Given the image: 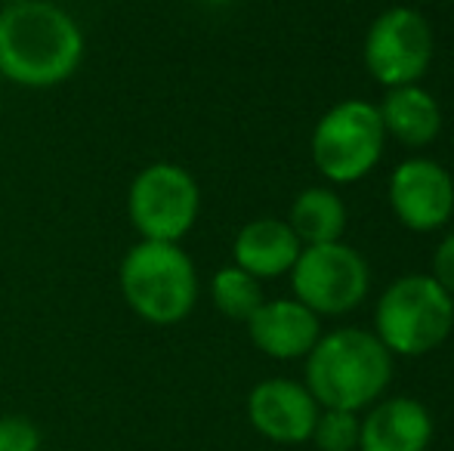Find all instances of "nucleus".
<instances>
[{
    "instance_id": "obj_14",
    "label": "nucleus",
    "mask_w": 454,
    "mask_h": 451,
    "mask_svg": "<svg viewBox=\"0 0 454 451\" xmlns=\"http://www.w3.org/2000/svg\"><path fill=\"white\" fill-rule=\"evenodd\" d=\"M377 105L387 136H393L405 149H427L442 133V109L427 87H389Z\"/></svg>"
},
{
    "instance_id": "obj_2",
    "label": "nucleus",
    "mask_w": 454,
    "mask_h": 451,
    "mask_svg": "<svg viewBox=\"0 0 454 451\" xmlns=\"http://www.w3.org/2000/svg\"><path fill=\"white\" fill-rule=\"evenodd\" d=\"M393 380V353L374 331L337 328L322 334L306 355V390L318 408L356 411L380 402Z\"/></svg>"
},
{
    "instance_id": "obj_3",
    "label": "nucleus",
    "mask_w": 454,
    "mask_h": 451,
    "mask_svg": "<svg viewBox=\"0 0 454 451\" xmlns=\"http://www.w3.org/2000/svg\"><path fill=\"white\" fill-rule=\"evenodd\" d=\"M118 288L133 315L155 328L180 325L201 294L195 260L183 245L139 238L121 257Z\"/></svg>"
},
{
    "instance_id": "obj_5",
    "label": "nucleus",
    "mask_w": 454,
    "mask_h": 451,
    "mask_svg": "<svg viewBox=\"0 0 454 451\" xmlns=\"http://www.w3.org/2000/svg\"><path fill=\"white\" fill-rule=\"evenodd\" d=\"M387 130L377 105L368 99H343L312 127L309 155L316 170L334 186H353L380 164Z\"/></svg>"
},
{
    "instance_id": "obj_10",
    "label": "nucleus",
    "mask_w": 454,
    "mask_h": 451,
    "mask_svg": "<svg viewBox=\"0 0 454 451\" xmlns=\"http://www.w3.org/2000/svg\"><path fill=\"white\" fill-rule=\"evenodd\" d=\"M318 402L306 384L287 377L260 380L247 396V417L260 436L281 446H300L312 439L318 421Z\"/></svg>"
},
{
    "instance_id": "obj_19",
    "label": "nucleus",
    "mask_w": 454,
    "mask_h": 451,
    "mask_svg": "<svg viewBox=\"0 0 454 451\" xmlns=\"http://www.w3.org/2000/svg\"><path fill=\"white\" fill-rule=\"evenodd\" d=\"M430 276L454 297V229L445 235L442 241H439L436 251H433V272Z\"/></svg>"
},
{
    "instance_id": "obj_1",
    "label": "nucleus",
    "mask_w": 454,
    "mask_h": 451,
    "mask_svg": "<svg viewBox=\"0 0 454 451\" xmlns=\"http://www.w3.org/2000/svg\"><path fill=\"white\" fill-rule=\"evenodd\" d=\"M87 53L81 25L50 0L0 10V78L25 90H50L78 74Z\"/></svg>"
},
{
    "instance_id": "obj_7",
    "label": "nucleus",
    "mask_w": 454,
    "mask_h": 451,
    "mask_svg": "<svg viewBox=\"0 0 454 451\" xmlns=\"http://www.w3.org/2000/svg\"><path fill=\"white\" fill-rule=\"evenodd\" d=\"M436 56V35L427 16L414 6H389L364 31L362 62L383 87L420 84Z\"/></svg>"
},
{
    "instance_id": "obj_12",
    "label": "nucleus",
    "mask_w": 454,
    "mask_h": 451,
    "mask_svg": "<svg viewBox=\"0 0 454 451\" xmlns=\"http://www.w3.org/2000/svg\"><path fill=\"white\" fill-rule=\"evenodd\" d=\"M300 251V238L287 220L278 217H257L239 229L232 241V263L254 276L257 282H272L294 269Z\"/></svg>"
},
{
    "instance_id": "obj_20",
    "label": "nucleus",
    "mask_w": 454,
    "mask_h": 451,
    "mask_svg": "<svg viewBox=\"0 0 454 451\" xmlns=\"http://www.w3.org/2000/svg\"><path fill=\"white\" fill-rule=\"evenodd\" d=\"M16 4H31V0H0V6H16Z\"/></svg>"
},
{
    "instance_id": "obj_8",
    "label": "nucleus",
    "mask_w": 454,
    "mask_h": 451,
    "mask_svg": "<svg viewBox=\"0 0 454 451\" xmlns=\"http://www.w3.org/2000/svg\"><path fill=\"white\" fill-rule=\"evenodd\" d=\"M291 276V291L303 307L322 315H347L359 309L371 291L368 260L347 241L306 245Z\"/></svg>"
},
{
    "instance_id": "obj_13",
    "label": "nucleus",
    "mask_w": 454,
    "mask_h": 451,
    "mask_svg": "<svg viewBox=\"0 0 454 451\" xmlns=\"http://www.w3.org/2000/svg\"><path fill=\"white\" fill-rule=\"evenodd\" d=\"M433 439V417L418 399L393 396L371 405L362 421V451H427Z\"/></svg>"
},
{
    "instance_id": "obj_16",
    "label": "nucleus",
    "mask_w": 454,
    "mask_h": 451,
    "mask_svg": "<svg viewBox=\"0 0 454 451\" xmlns=\"http://www.w3.org/2000/svg\"><path fill=\"white\" fill-rule=\"evenodd\" d=\"M210 300H214L216 313L226 315L232 322H247L257 307L266 300L263 297V282H257L254 276H247L245 269H239L235 263L220 266L210 278Z\"/></svg>"
},
{
    "instance_id": "obj_9",
    "label": "nucleus",
    "mask_w": 454,
    "mask_h": 451,
    "mask_svg": "<svg viewBox=\"0 0 454 451\" xmlns=\"http://www.w3.org/2000/svg\"><path fill=\"white\" fill-rule=\"evenodd\" d=\"M389 211L411 232H436L454 217V176L436 158L411 155L389 174Z\"/></svg>"
},
{
    "instance_id": "obj_18",
    "label": "nucleus",
    "mask_w": 454,
    "mask_h": 451,
    "mask_svg": "<svg viewBox=\"0 0 454 451\" xmlns=\"http://www.w3.org/2000/svg\"><path fill=\"white\" fill-rule=\"evenodd\" d=\"M41 430L22 415L0 417V451H41Z\"/></svg>"
},
{
    "instance_id": "obj_4",
    "label": "nucleus",
    "mask_w": 454,
    "mask_h": 451,
    "mask_svg": "<svg viewBox=\"0 0 454 451\" xmlns=\"http://www.w3.org/2000/svg\"><path fill=\"white\" fill-rule=\"evenodd\" d=\"M454 331V297L430 272L402 276L377 297L374 334L393 355L418 359Z\"/></svg>"
},
{
    "instance_id": "obj_21",
    "label": "nucleus",
    "mask_w": 454,
    "mask_h": 451,
    "mask_svg": "<svg viewBox=\"0 0 454 451\" xmlns=\"http://www.w3.org/2000/svg\"><path fill=\"white\" fill-rule=\"evenodd\" d=\"M204 4H210V6H226V4H232V0H204Z\"/></svg>"
},
{
    "instance_id": "obj_17",
    "label": "nucleus",
    "mask_w": 454,
    "mask_h": 451,
    "mask_svg": "<svg viewBox=\"0 0 454 451\" xmlns=\"http://www.w3.org/2000/svg\"><path fill=\"white\" fill-rule=\"evenodd\" d=\"M362 436V421L356 411L340 408H322L318 411L316 430H312V442L318 451H356Z\"/></svg>"
},
{
    "instance_id": "obj_6",
    "label": "nucleus",
    "mask_w": 454,
    "mask_h": 451,
    "mask_svg": "<svg viewBox=\"0 0 454 451\" xmlns=\"http://www.w3.org/2000/svg\"><path fill=\"white\" fill-rule=\"evenodd\" d=\"M201 214V186L174 161H152L130 180L127 189V217L145 241L180 245L195 229Z\"/></svg>"
},
{
    "instance_id": "obj_15",
    "label": "nucleus",
    "mask_w": 454,
    "mask_h": 451,
    "mask_svg": "<svg viewBox=\"0 0 454 451\" xmlns=\"http://www.w3.org/2000/svg\"><path fill=\"white\" fill-rule=\"evenodd\" d=\"M347 205L331 186H309L294 198L291 214H287V226L300 238V245H331V241H343L347 232Z\"/></svg>"
},
{
    "instance_id": "obj_11",
    "label": "nucleus",
    "mask_w": 454,
    "mask_h": 451,
    "mask_svg": "<svg viewBox=\"0 0 454 451\" xmlns=\"http://www.w3.org/2000/svg\"><path fill=\"white\" fill-rule=\"evenodd\" d=\"M245 325L254 346L278 362L306 359L322 338V319L309 307H303L297 297L263 300Z\"/></svg>"
}]
</instances>
